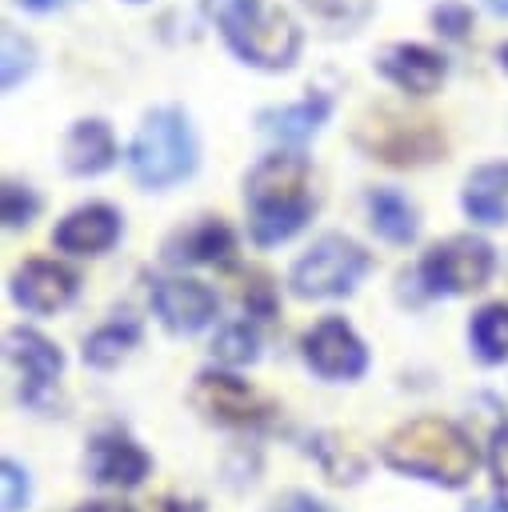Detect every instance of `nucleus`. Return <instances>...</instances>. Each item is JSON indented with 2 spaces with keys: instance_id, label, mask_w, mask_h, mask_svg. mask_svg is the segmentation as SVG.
I'll return each mask as SVG.
<instances>
[{
  "instance_id": "obj_1",
  "label": "nucleus",
  "mask_w": 508,
  "mask_h": 512,
  "mask_svg": "<svg viewBox=\"0 0 508 512\" xmlns=\"http://www.w3.org/2000/svg\"><path fill=\"white\" fill-rule=\"evenodd\" d=\"M244 196L252 208V240L256 244H280L292 232L304 228L308 212H312V196H308V160L300 152H272L264 156L248 180H244Z\"/></svg>"
},
{
  "instance_id": "obj_2",
  "label": "nucleus",
  "mask_w": 508,
  "mask_h": 512,
  "mask_svg": "<svg viewBox=\"0 0 508 512\" xmlns=\"http://www.w3.org/2000/svg\"><path fill=\"white\" fill-rule=\"evenodd\" d=\"M204 12L224 32L228 48L264 72H284L300 56V28L284 8L264 0H204Z\"/></svg>"
},
{
  "instance_id": "obj_3",
  "label": "nucleus",
  "mask_w": 508,
  "mask_h": 512,
  "mask_svg": "<svg viewBox=\"0 0 508 512\" xmlns=\"http://www.w3.org/2000/svg\"><path fill=\"white\" fill-rule=\"evenodd\" d=\"M384 460L396 472L424 476V480L448 484V488H460L476 472L472 440L464 436V428H456L452 420H440V416H416V420L400 424L384 444Z\"/></svg>"
},
{
  "instance_id": "obj_4",
  "label": "nucleus",
  "mask_w": 508,
  "mask_h": 512,
  "mask_svg": "<svg viewBox=\"0 0 508 512\" xmlns=\"http://www.w3.org/2000/svg\"><path fill=\"white\" fill-rule=\"evenodd\" d=\"M196 156H200V148H196L188 112L176 104H164L140 120V128L128 144V172L144 188H172L196 172Z\"/></svg>"
},
{
  "instance_id": "obj_5",
  "label": "nucleus",
  "mask_w": 508,
  "mask_h": 512,
  "mask_svg": "<svg viewBox=\"0 0 508 512\" xmlns=\"http://www.w3.org/2000/svg\"><path fill=\"white\" fill-rule=\"evenodd\" d=\"M356 148L388 168H420L444 156L448 140L432 116L376 108L356 124Z\"/></svg>"
},
{
  "instance_id": "obj_6",
  "label": "nucleus",
  "mask_w": 508,
  "mask_h": 512,
  "mask_svg": "<svg viewBox=\"0 0 508 512\" xmlns=\"http://www.w3.org/2000/svg\"><path fill=\"white\" fill-rule=\"evenodd\" d=\"M364 272H368V252L356 240L328 232L292 264L288 284L304 300H324V296H348Z\"/></svg>"
},
{
  "instance_id": "obj_7",
  "label": "nucleus",
  "mask_w": 508,
  "mask_h": 512,
  "mask_svg": "<svg viewBox=\"0 0 508 512\" xmlns=\"http://www.w3.org/2000/svg\"><path fill=\"white\" fill-rule=\"evenodd\" d=\"M496 268V252L488 240L472 236V232H460V236H448L444 244H436L424 264H420V276L432 292H448V296H464V292H480L488 284Z\"/></svg>"
},
{
  "instance_id": "obj_8",
  "label": "nucleus",
  "mask_w": 508,
  "mask_h": 512,
  "mask_svg": "<svg viewBox=\"0 0 508 512\" xmlns=\"http://www.w3.org/2000/svg\"><path fill=\"white\" fill-rule=\"evenodd\" d=\"M4 360L16 376V392L24 404H40L44 392L52 388V380L60 376V352L48 336H40L36 328H8L4 336Z\"/></svg>"
},
{
  "instance_id": "obj_9",
  "label": "nucleus",
  "mask_w": 508,
  "mask_h": 512,
  "mask_svg": "<svg viewBox=\"0 0 508 512\" xmlns=\"http://www.w3.org/2000/svg\"><path fill=\"white\" fill-rule=\"evenodd\" d=\"M304 360L328 376V380H356L368 368V348L364 340L352 332V324H344L340 316H324L316 328L304 332Z\"/></svg>"
},
{
  "instance_id": "obj_10",
  "label": "nucleus",
  "mask_w": 508,
  "mask_h": 512,
  "mask_svg": "<svg viewBox=\"0 0 508 512\" xmlns=\"http://www.w3.org/2000/svg\"><path fill=\"white\" fill-rule=\"evenodd\" d=\"M192 404L224 424H260L272 412V404L248 380H236L228 372H200L192 388Z\"/></svg>"
},
{
  "instance_id": "obj_11",
  "label": "nucleus",
  "mask_w": 508,
  "mask_h": 512,
  "mask_svg": "<svg viewBox=\"0 0 508 512\" xmlns=\"http://www.w3.org/2000/svg\"><path fill=\"white\" fill-rule=\"evenodd\" d=\"M376 72L388 84H396L400 92H408V96H432L444 84V76H448V60L436 48H428V44L400 40V44L380 48Z\"/></svg>"
},
{
  "instance_id": "obj_12",
  "label": "nucleus",
  "mask_w": 508,
  "mask_h": 512,
  "mask_svg": "<svg viewBox=\"0 0 508 512\" xmlns=\"http://www.w3.org/2000/svg\"><path fill=\"white\" fill-rule=\"evenodd\" d=\"M152 308L164 320V328H172V332H200L212 320V312H216V292L208 284H200V280L172 276V280L156 284Z\"/></svg>"
},
{
  "instance_id": "obj_13",
  "label": "nucleus",
  "mask_w": 508,
  "mask_h": 512,
  "mask_svg": "<svg viewBox=\"0 0 508 512\" xmlns=\"http://www.w3.org/2000/svg\"><path fill=\"white\" fill-rule=\"evenodd\" d=\"M116 236H120V216H116L112 204H80L52 232L56 248L60 252H76V256L108 252L116 244Z\"/></svg>"
},
{
  "instance_id": "obj_14",
  "label": "nucleus",
  "mask_w": 508,
  "mask_h": 512,
  "mask_svg": "<svg viewBox=\"0 0 508 512\" xmlns=\"http://www.w3.org/2000/svg\"><path fill=\"white\" fill-rule=\"evenodd\" d=\"M12 296L28 312H56L76 296V272L56 260H28L12 276Z\"/></svg>"
},
{
  "instance_id": "obj_15",
  "label": "nucleus",
  "mask_w": 508,
  "mask_h": 512,
  "mask_svg": "<svg viewBox=\"0 0 508 512\" xmlns=\"http://www.w3.org/2000/svg\"><path fill=\"white\" fill-rule=\"evenodd\" d=\"M328 116H332V96L312 92V96H304V100H292V104H280V108H264V112L256 116V124H260V132H268L272 140L296 148V144L312 140V136L328 124Z\"/></svg>"
},
{
  "instance_id": "obj_16",
  "label": "nucleus",
  "mask_w": 508,
  "mask_h": 512,
  "mask_svg": "<svg viewBox=\"0 0 508 512\" xmlns=\"http://www.w3.org/2000/svg\"><path fill=\"white\" fill-rule=\"evenodd\" d=\"M120 148H116V136L104 120H76L64 136V168L72 176H100L116 164Z\"/></svg>"
},
{
  "instance_id": "obj_17",
  "label": "nucleus",
  "mask_w": 508,
  "mask_h": 512,
  "mask_svg": "<svg viewBox=\"0 0 508 512\" xmlns=\"http://www.w3.org/2000/svg\"><path fill=\"white\" fill-rule=\"evenodd\" d=\"M88 468H92V476H96L100 484L132 488V484H140L144 472H148V452H144L136 440L120 436V432H104V436L92 440Z\"/></svg>"
},
{
  "instance_id": "obj_18",
  "label": "nucleus",
  "mask_w": 508,
  "mask_h": 512,
  "mask_svg": "<svg viewBox=\"0 0 508 512\" xmlns=\"http://www.w3.org/2000/svg\"><path fill=\"white\" fill-rule=\"evenodd\" d=\"M232 248H236L232 228H228L224 220L204 216V220H196V224L172 232L168 244H164V256H168L172 264H216V260H228Z\"/></svg>"
},
{
  "instance_id": "obj_19",
  "label": "nucleus",
  "mask_w": 508,
  "mask_h": 512,
  "mask_svg": "<svg viewBox=\"0 0 508 512\" xmlns=\"http://www.w3.org/2000/svg\"><path fill=\"white\" fill-rule=\"evenodd\" d=\"M460 204L476 224H508V164H480L468 172Z\"/></svg>"
},
{
  "instance_id": "obj_20",
  "label": "nucleus",
  "mask_w": 508,
  "mask_h": 512,
  "mask_svg": "<svg viewBox=\"0 0 508 512\" xmlns=\"http://www.w3.org/2000/svg\"><path fill=\"white\" fill-rule=\"evenodd\" d=\"M368 220L392 244H408L416 236V208L396 188H372L368 192Z\"/></svg>"
},
{
  "instance_id": "obj_21",
  "label": "nucleus",
  "mask_w": 508,
  "mask_h": 512,
  "mask_svg": "<svg viewBox=\"0 0 508 512\" xmlns=\"http://www.w3.org/2000/svg\"><path fill=\"white\" fill-rule=\"evenodd\" d=\"M468 340H472V352L484 360V364H500L508 360V304L496 300V304H484L472 324H468Z\"/></svg>"
},
{
  "instance_id": "obj_22",
  "label": "nucleus",
  "mask_w": 508,
  "mask_h": 512,
  "mask_svg": "<svg viewBox=\"0 0 508 512\" xmlns=\"http://www.w3.org/2000/svg\"><path fill=\"white\" fill-rule=\"evenodd\" d=\"M136 340H140V328H136L132 320H112V324L96 328V332L84 340V360H88L92 368H112V364H120V360L136 348Z\"/></svg>"
},
{
  "instance_id": "obj_23",
  "label": "nucleus",
  "mask_w": 508,
  "mask_h": 512,
  "mask_svg": "<svg viewBox=\"0 0 508 512\" xmlns=\"http://www.w3.org/2000/svg\"><path fill=\"white\" fill-rule=\"evenodd\" d=\"M212 352H216V360H224V364H252L256 352H260V336H256V328H252L248 320H236V324H224V328L216 332Z\"/></svg>"
},
{
  "instance_id": "obj_24",
  "label": "nucleus",
  "mask_w": 508,
  "mask_h": 512,
  "mask_svg": "<svg viewBox=\"0 0 508 512\" xmlns=\"http://www.w3.org/2000/svg\"><path fill=\"white\" fill-rule=\"evenodd\" d=\"M232 288H236V300H240L248 312L268 316V312L276 308L272 280H268L264 272H256V268H240V272H232Z\"/></svg>"
},
{
  "instance_id": "obj_25",
  "label": "nucleus",
  "mask_w": 508,
  "mask_h": 512,
  "mask_svg": "<svg viewBox=\"0 0 508 512\" xmlns=\"http://www.w3.org/2000/svg\"><path fill=\"white\" fill-rule=\"evenodd\" d=\"M36 212H40V196H36L28 184L8 180V184L0 188V216H4L8 228H24V224H32Z\"/></svg>"
},
{
  "instance_id": "obj_26",
  "label": "nucleus",
  "mask_w": 508,
  "mask_h": 512,
  "mask_svg": "<svg viewBox=\"0 0 508 512\" xmlns=\"http://www.w3.org/2000/svg\"><path fill=\"white\" fill-rule=\"evenodd\" d=\"M28 72H32V44L20 40L12 28H4V72H0V84L16 88Z\"/></svg>"
},
{
  "instance_id": "obj_27",
  "label": "nucleus",
  "mask_w": 508,
  "mask_h": 512,
  "mask_svg": "<svg viewBox=\"0 0 508 512\" xmlns=\"http://www.w3.org/2000/svg\"><path fill=\"white\" fill-rule=\"evenodd\" d=\"M432 24H436V32H444L448 40H464L468 28H472V12H468L464 4H440V8L432 12Z\"/></svg>"
},
{
  "instance_id": "obj_28",
  "label": "nucleus",
  "mask_w": 508,
  "mask_h": 512,
  "mask_svg": "<svg viewBox=\"0 0 508 512\" xmlns=\"http://www.w3.org/2000/svg\"><path fill=\"white\" fill-rule=\"evenodd\" d=\"M0 480H4V512H20L28 504V480H24L20 464L4 460V476Z\"/></svg>"
},
{
  "instance_id": "obj_29",
  "label": "nucleus",
  "mask_w": 508,
  "mask_h": 512,
  "mask_svg": "<svg viewBox=\"0 0 508 512\" xmlns=\"http://www.w3.org/2000/svg\"><path fill=\"white\" fill-rule=\"evenodd\" d=\"M308 8L328 20H352L364 12V0H308Z\"/></svg>"
},
{
  "instance_id": "obj_30",
  "label": "nucleus",
  "mask_w": 508,
  "mask_h": 512,
  "mask_svg": "<svg viewBox=\"0 0 508 512\" xmlns=\"http://www.w3.org/2000/svg\"><path fill=\"white\" fill-rule=\"evenodd\" d=\"M492 476H496V488L508 492V432H500L492 444Z\"/></svg>"
},
{
  "instance_id": "obj_31",
  "label": "nucleus",
  "mask_w": 508,
  "mask_h": 512,
  "mask_svg": "<svg viewBox=\"0 0 508 512\" xmlns=\"http://www.w3.org/2000/svg\"><path fill=\"white\" fill-rule=\"evenodd\" d=\"M272 512H324V508H320L312 496H304V492H292V496H284V500H280Z\"/></svg>"
},
{
  "instance_id": "obj_32",
  "label": "nucleus",
  "mask_w": 508,
  "mask_h": 512,
  "mask_svg": "<svg viewBox=\"0 0 508 512\" xmlns=\"http://www.w3.org/2000/svg\"><path fill=\"white\" fill-rule=\"evenodd\" d=\"M20 8H28V12H52V8H60L64 0H16Z\"/></svg>"
},
{
  "instance_id": "obj_33",
  "label": "nucleus",
  "mask_w": 508,
  "mask_h": 512,
  "mask_svg": "<svg viewBox=\"0 0 508 512\" xmlns=\"http://www.w3.org/2000/svg\"><path fill=\"white\" fill-rule=\"evenodd\" d=\"M80 512H132V508H124V504H104V500H100V504H84Z\"/></svg>"
},
{
  "instance_id": "obj_34",
  "label": "nucleus",
  "mask_w": 508,
  "mask_h": 512,
  "mask_svg": "<svg viewBox=\"0 0 508 512\" xmlns=\"http://www.w3.org/2000/svg\"><path fill=\"white\" fill-rule=\"evenodd\" d=\"M480 4H484L492 16H508V0H480Z\"/></svg>"
},
{
  "instance_id": "obj_35",
  "label": "nucleus",
  "mask_w": 508,
  "mask_h": 512,
  "mask_svg": "<svg viewBox=\"0 0 508 512\" xmlns=\"http://www.w3.org/2000/svg\"><path fill=\"white\" fill-rule=\"evenodd\" d=\"M472 512H508V504H476Z\"/></svg>"
},
{
  "instance_id": "obj_36",
  "label": "nucleus",
  "mask_w": 508,
  "mask_h": 512,
  "mask_svg": "<svg viewBox=\"0 0 508 512\" xmlns=\"http://www.w3.org/2000/svg\"><path fill=\"white\" fill-rule=\"evenodd\" d=\"M496 60H500V68H508V44H500V52H496Z\"/></svg>"
}]
</instances>
